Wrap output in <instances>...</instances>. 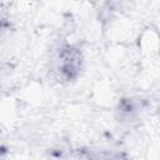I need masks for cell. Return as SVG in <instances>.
<instances>
[{"mask_svg": "<svg viewBox=\"0 0 160 160\" xmlns=\"http://www.w3.org/2000/svg\"><path fill=\"white\" fill-rule=\"evenodd\" d=\"M56 71L62 80H72L78 76L81 69V54L72 46L60 49L56 58Z\"/></svg>", "mask_w": 160, "mask_h": 160, "instance_id": "6da1fadb", "label": "cell"}]
</instances>
